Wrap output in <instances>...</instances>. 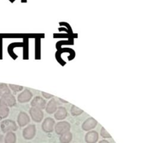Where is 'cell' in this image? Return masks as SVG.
Listing matches in <instances>:
<instances>
[{
    "instance_id": "1",
    "label": "cell",
    "mask_w": 152,
    "mask_h": 143,
    "mask_svg": "<svg viewBox=\"0 0 152 143\" xmlns=\"http://www.w3.org/2000/svg\"><path fill=\"white\" fill-rule=\"evenodd\" d=\"M1 131L3 133H8V132H14L18 129V126L16 125V122L11 119H4L1 122L0 125Z\"/></svg>"
},
{
    "instance_id": "2",
    "label": "cell",
    "mask_w": 152,
    "mask_h": 143,
    "mask_svg": "<svg viewBox=\"0 0 152 143\" xmlns=\"http://www.w3.org/2000/svg\"><path fill=\"white\" fill-rule=\"evenodd\" d=\"M71 124L66 121H61L54 125V131L57 135H62V133L71 130Z\"/></svg>"
},
{
    "instance_id": "3",
    "label": "cell",
    "mask_w": 152,
    "mask_h": 143,
    "mask_svg": "<svg viewBox=\"0 0 152 143\" xmlns=\"http://www.w3.org/2000/svg\"><path fill=\"white\" fill-rule=\"evenodd\" d=\"M29 114L31 119L37 123H39L44 119V113L42 110L37 107H31L29 110Z\"/></svg>"
},
{
    "instance_id": "4",
    "label": "cell",
    "mask_w": 152,
    "mask_h": 143,
    "mask_svg": "<svg viewBox=\"0 0 152 143\" xmlns=\"http://www.w3.org/2000/svg\"><path fill=\"white\" fill-rule=\"evenodd\" d=\"M37 133V128L35 125H29L22 130V136L26 140H31L35 137Z\"/></svg>"
},
{
    "instance_id": "5",
    "label": "cell",
    "mask_w": 152,
    "mask_h": 143,
    "mask_svg": "<svg viewBox=\"0 0 152 143\" xmlns=\"http://www.w3.org/2000/svg\"><path fill=\"white\" fill-rule=\"evenodd\" d=\"M16 104V98L13 94H7L1 97L0 98V105H4L7 106L8 107H14Z\"/></svg>"
},
{
    "instance_id": "6",
    "label": "cell",
    "mask_w": 152,
    "mask_h": 143,
    "mask_svg": "<svg viewBox=\"0 0 152 143\" xmlns=\"http://www.w3.org/2000/svg\"><path fill=\"white\" fill-rule=\"evenodd\" d=\"M55 120L50 117H47L43 120L42 124V129L46 133L53 132L54 130Z\"/></svg>"
},
{
    "instance_id": "7",
    "label": "cell",
    "mask_w": 152,
    "mask_h": 143,
    "mask_svg": "<svg viewBox=\"0 0 152 143\" xmlns=\"http://www.w3.org/2000/svg\"><path fill=\"white\" fill-rule=\"evenodd\" d=\"M33 98V93L30 89H24L17 97V101L21 104H25L31 101Z\"/></svg>"
},
{
    "instance_id": "8",
    "label": "cell",
    "mask_w": 152,
    "mask_h": 143,
    "mask_svg": "<svg viewBox=\"0 0 152 143\" xmlns=\"http://www.w3.org/2000/svg\"><path fill=\"white\" fill-rule=\"evenodd\" d=\"M97 124L98 122L96 119H94L93 117H89L88 119L84 121V122L82 125V129L84 131H86V132L90 131L91 130L94 129L96 125H97Z\"/></svg>"
},
{
    "instance_id": "9",
    "label": "cell",
    "mask_w": 152,
    "mask_h": 143,
    "mask_svg": "<svg viewBox=\"0 0 152 143\" xmlns=\"http://www.w3.org/2000/svg\"><path fill=\"white\" fill-rule=\"evenodd\" d=\"M47 104V101H45L44 98L41 96H36L31 100V105L33 107H37V108L44 110Z\"/></svg>"
},
{
    "instance_id": "10",
    "label": "cell",
    "mask_w": 152,
    "mask_h": 143,
    "mask_svg": "<svg viewBox=\"0 0 152 143\" xmlns=\"http://www.w3.org/2000/svg\"><path fill=\"white\" fill-rule=\"evenodd\" d=\"M31 122L30 116L25 112H20L17 116V124L19 127H25Z\"/></svg>"
},
{
    "instance_id": "11",
    "label": "cell",
    "mask_w": 152,
    "mask_h": 143,
    "mask_svg": "<svg viewBox=\"0 0 152 143\" xmlns=\"http://www.w3.org/2000/svg\"><path fill=\"white\" fill-rule=\"evenodd\" d=\"M99 140V133L96 131H88L85 136V141L86 143H96Z\"/></svg>"
},
{
    "instance_id": "12",
    "label": "cell",
    "mask_w": 152,
    "mask_h": 143,
    "mask_svg": "<svg viewBox=\"0 0 152 143\" xmlns=\"http://www.w3.org/2000/svg\"><path fill=\"white\" fill-rule=\"evenodd\" d=\"M68 116V110L65 107H59L54 113V118L58 121H62Z\"/></svg>"
},
{
    "instance_id": "13",
    "label": "cell",
    "mask_w": 152,
    "mask_h": 143,
    "mask_svg": "<svg viewBox=\"0 0 152 143\" xmlns=\"http://www.w3.org/2000/svg\"><path fill=\"white\" fill-rule=\"evenodd\" d=\"M57 102H56V99L53 98H50V101L47 103L45 107V111L46 113L48 114H53L57 110Z\"/></svg>"
},
{
    "instance_id": "14",
    "label": "cell",
    "mask_w": 152,
    "mask_h": 143,
    "mask_svg": "<svg viewBox=\"0 0 152 143\" xmlns=\"http://www.w3.org/2000/svg\"><path fill=\"white\" fill-rule=\"evenodd\" d=\"M72 133L68 131V132H66L60 135V136H59V142H60V143H70L72 141Z\"/></svg>"
},
{
    "instance_id": "15",
    "label": "cell",
    "mask_w": 152,
    "mask_h": 143,
    "mask_svg": "<svg viewBox=\"0 0 152 143\" xmlns=\"http://www.w3.org/2000/svg\"><path fill=\"white\" fill-rule=\"evenodd\" d=\"M4 143H16V135L14 132L6 133V135L4 138Z\"/></svg>"
},
{
    "instance_id": "16",
    "label": "cell",
    "mask_w": 152,
    "mask_h": 143,
    "mask_svg": "<svg viewBox=\"0 0 152 143\" xmlns=\"http://www.w3.org/2000/svg\"><path fill=\"white\" fill-rule=\"evenodd\" d=\"M10 109L8 107L4 105H0V120L6 119L9 116Z\"/></svg>"
},
{
    "instance_id": "17",
    "label": "cell",
    "mask_w": 152,
    "mask_h": 143,
    "mask_svg": "<svg viewBox=\"0 0 152 143\" xmlns=\"http://www.w3.org/2000/svg\"><path fill=\"white\" fill-rule=\"evenodd\" d=\"M10 93H11V92L8 85L7 83H0V97Z\"/></svg>"
},
{
    "instance_id": "18",
    "label": "cell",
    "mask_w": 152,
    "mask_h": 143,
    "mask_svg": "<svg viewBox=\"0 0 152 143\" xmlns=\"http://www.w3.org/2000/svg\"><path fill=\"white\" fill-rule=\"evenodd\" d=\"M84 113L83 110L80 109L79 107H77V106L72 105L71 108V113L73 116H79L81 114Z\"/></svg>"
},
{
    "instance_id": "19",
    "label": "cell",
    "mask_w": 152,
    "mask_h": 143,
    "mask_svg": "<svg viewBox=\"0 0 152 143\" xmlns=\"http://www.w3.org/2000/svg\"><path fill=\"white\" fill-rule=\"evenodd\" d=\"M8 86L13 92H15V93L21 92V91L24 89V87L22 86H19V85H16V84H9Z\"/></svg>"
},
{
    "instance_id": "20",
    "label": "cell",
    "mask_w": 152,
    "mask_h": 143,
    "mask_svg": "<svg viewBox=\"0 0 152 143\" xmlns=\"http://www.w3.org/2000/svg\"><path fill=\"white\" fill-rule=\"evenodd\" d=\"M100 136L104 139H110L111 138V134L108 133V131L105 129L104 128H102L100 130Z\"/></svg>"
},
{
    "instance_id": "21",
    "label": "cell",
    "mask_w": 152,
    "mask_h": 143,
    "mask_svg": "<svg viewBox=\"0 0 152 143\" xmlns=\"http://www.w3.org/2000/svg\"><path fill=\"white\" fill-rule=\"evenodd\" d=\"M42 95L43 98H44L45 99H50V98H53V95H51V94L47 93V92H42Z\"/></svg>"
},
{
    "instance_id": "22",
    "label": "cell",
    "mask_w": 152,
    "mask_h": 143,
    "mask_svg": "<svg viewBox=\"0 0 152 143\" xmlns=\"http://www.w3.org/2000/svg\"><path fill=\"white\" fill-rule=\"evenodd\" d=\"M4 142V136L2 134H0V143H3Z\"/></svg>"
},
{
    "instance_id": "23",
    "label": "cell",
    "mask_w": 152,
    "mask_h": 143,
    "mask_svg": "<svg viewBox=\"0 0 152 143\" xmlns=\"http://www.w3.org/2000/svg\"><path fill=\"white\" fill-rule=\"evenodd\" d=\"M0 58H1V39L0 38Z\"/></svg>"
},
{
    "instance_id": "24",
    "label": "cell",
    "mask_w": 152,
    "mask_h": 143,
    "mask_svg": "<svg viewBox=\"0 0 152 143\" xmlns=\"http://www.w3.org/2000/svg\"><path fill=\"white\" fill-rule=\"evenodd\" d=\"M99 143H110V142L108 141V140L103 139V140H101V141H99Z\"/></svg>"
},
{
    "instance_id": "25",
    "label": "cell",
    "mask_w": 152,
    "mask_h": 143,
    "mask_svg": "<svg viewBox=\"0 0 152 143\" xmlns=\"http://www.w3.org/2000/svg\"><path fill=\"white\" fill-rule=\"evenodd\" d=\"M59 100H60V101H62V102H63V103H65V104H68V101H65V100H62V98H59Z\"/></svg>"
},
{
    "instance_id": "26",
    "label": "cell",
    "mask_w": 152,
    "mask_h": 143,
    "mask_svg": "<svg viewBox=\"0 0 152 143\" xmlns=\"http://www.w3.org/2000/svg\"><path fill=\"white\" fill-rule=\"evenodd\" d=\"M69 42H71V41H66V43H67V44H70ZM59 44H60V45H61V44H62V41H60V42H59V43H58V45H59Z\"/></svg>"
},
{
    "instance_id": "27",
    "label": "cell",
    "mask_w": 152,
    "mask_h": 143,
    "mask_svg": "<svg viewBox=\"0 0 152 143\" xmlns=\"http://www.w3.org/2000/svg\"><path fill=\"white\" fill-rule=\"evenodd\" d=\"M21 1H22V2H23V3H25V2H26L27 0H21Z\"/></svg>"
},
{
    "instance_id": "28",
    "label": "cell",
    "mask_w": 152,
    "mask_h": 143,
    "mask_svg": "<svg viewBox=\"0 0 152 143\" xmlns=\"http://www.w3.org/2000/svg\"><path fill=\"white\" fill-rule=\"evenodd\" d=\"M9 1H10L11 3H13V2H14L15 0H9Z\"/></svg>"
}]
</instances>
